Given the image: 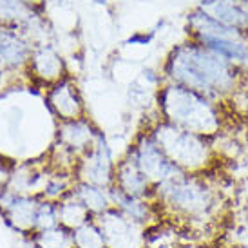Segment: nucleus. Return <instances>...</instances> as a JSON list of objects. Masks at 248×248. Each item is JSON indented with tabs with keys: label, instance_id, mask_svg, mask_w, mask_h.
I'll return each instance as SVG.
<instances>
[{
	"label": "nucleus",
	"instance_id": "nucleus-1",
	"mask_svg": "<svg viewBox=\"0 0 248 248\" xmlns=\"http://www.w3.org/2000/svg\"><path fill=\"white\" fill-rule=\"evenodd\" d=\"M163 80L179 83L223 104L241 89L243 69L214 55L212 51L188 40L170 49L163 62Z\"/></svg>",
	"mask_w": 248,
	"mask_h": 248
},
{
	"label": "nucleus",
	"instance_id": "nucleus-2",
	"mask_svg": "<svg viewBox=\"0 0 248 248\" xmlns=\"http://www.w3.org/2000/svg\"><path fill=\"white\" fill-rule=\"evenodd\" d=\"M205 174H183L154 186L152 201L163 219L207 223L219 212L221 190Z\"/></svg>",
	"mask_w": 248,
	"mask_h": 248
},
{
	"label": "nucleus",
	"instance_id": "nucleus-3",
	"mask_svg": "<svg viewBox=\"0 0 248 248\" xmlns=\"http://www.w3.org/2000/svg\"><path fill=\"white\" fill-rule=\"evenodd\" d=\"M156 104L161 120L214 140L225 132L227 118L221 104L179 83L165 82L158 89Z\"/></svg>",
	"mask_w": 248,
	"mask_h": 248
},
{
	"label": "nucleus",
	"instance_id": "nucleus-4",
	"mask_svg": "<svg viewBox=\"0 0 248 248\" xmlns=\"http://www.w3.org/2000/svg\"><path fill=\"white\" fill-rule=\"evenodd\" d=\"M152 138L186 174H205L216 169L217 152L210 138L181 129L159 118L151 129Z\"/></svg>",
	"mask_w": 248,
	"mask_h": 248
},
{
	"label": "nucleus",
	"instance_id": "nucleus-5",
	"mask_svg": "<svg viewBox=\"0 0 248 248\" xmlns=\"http://www.w3.org/2000/svg\"><path fill=\"white\" fill-rule=\"evenodd\" d=\"M127 154L134 159L138 169L151 179V183L154 186L163 183V181H169V179L179 178V176L186 174L156 143L151 131L140 132L134 145L127 151Z\"/></svg>",
	"mask_w": 248,
	"mask_h": 248
},
{
	"label": "nucleus",
	"instance_id": "nucleus-6",
	"mask_svg": "<svg viewBox=\"0 0 248 248\" xmlns=\"http://www.w3.org/2000/svg\"><path fill=\"white\" fill-rule=\"evenodd\" d=\"M114 170H116V163L112 161V154L109 147L105 145L104 136L100 134L96 143L78 158L73 174L78 181H87V183L109 188L114 183Z\"/></svg>",
	"mask_w": 248,
	"mask_h": 248
},
{
	"label": "nucleus",
	"instance_id": "nucleus-7",
	"mask_svg": "<svg viewBox=\"0 0 248 248\" xmlns=\"http://www.w3.org/2000/svg\"><path fill=\"white\" fill-rule=\"evenodd\" d=\"M94 219L104 232L107 248H141L145 245V228L125 217L114 207L96 216Z\"/></svg>",
	"mask_w": 248,
	"mask_h": 248
},
{
	"label": "nucleus",
	"instance_id": "nucleus-8",
	"mask_svg": "<svg viewBox=\"0 0 248 248\" xmlns=\"http://www.w3.org/2000/svg\"><path fill=\"white\" fill-rule=\"evenodd\" d=\"M47 107L62 122L83 116V100L69 78H62L53 85L47 94Z\"/></svg>",
	"mask_w": 248,
	"mask_h": 248
},
{
	"label": "nucleus",
	"instance_id": "nucleus-9",
	"mask_svg": "<svg viewBox=\"0 0 248 248\" xmlns=\"http://www.w3.org/2000/svg\"><path fill=\"white\" fill-rule=\"evenodd\" d=\"M114 186H118L122 192L134 196V198H143L151 200L154 198V185L151 179L147 178L138 165L134 163V159L125 154L124 159L116 161V170H114Z\"/></svg>",
	"mask_w": 248,
	"mask_h": 248
},
{
	"label": "nucleus",
	"instance_id": "nucleus-10",
	"mask_svg": "<svg viewBox=\"0 0 248 248\" xmlns=\"http://www.w3.org/2000/svg\"><path fill=\"white\" fill-rule=\"evenodd\" d=\"M190 40L212 51L239 69H248V40L239 38H221V36H190Z\"/></svg>",
	"mask_w": 248,
	"mask_h": 248
},
{
	"label": "nucleus",
	"instance_id": "nucleus-11",
	"mask_svg": "<svg viewBox=\"0 0 248 248\" xmlns=\"http://www.w3.org/2000/svg\"><path fill=\"white\" fill-rule=\"evenodd\" d=\"M198 7L216 20L248 33V7L241 0H201Z\"/></svg>",
	"mask_w": 248,
	"mask_h": 248
},
{
	"label": "nucleus",
	"instance_id": "nucleus-12",
	"mask_svg": "<svg viewBox=\"0 0 248 248\" xmlns=\"http://www.w3.org/2000/svg\"><path fill=\"white\" fill-rule=\"evenodd\" d=\"M71 194L76 200L82 203L83 207L87 208L94 217L104 214L105 210H109L112 207L110 203V194L107 186H100L94 183H87V181H78L75 179Z\"/></svg>",
	"mask_w": 248,
	"mask_h": 248
},
{
	"label": "nucleus",
	"instance_id": "nucleus-13",
	"mask_svg": "<svg viewBox=\"0 0 248 248\" xmlns=\"http://www.w3.org/2000/svg\"><path fill=\"white\" fill-rule=\"evenodd\" d=\"M94 216L83 207L80 201L76 200L73 194H67L63 200L58 201V219L63 227L76 230L78 227H82L83 223H87L93 219Z\"/></svg>",
	"mask_w": 248,
	"mask_h": 248
},
{
	"label": "nucleus",
	"instance_id": "nucleus-14",
	"mask_svg": "<svg viewBox=\"0 0 248 248\" xmlns=\"http://www.w3.org/2000/svg\"><path fill=\"white\" fill-rule=\"evenodd\" d=\"M35 247L36 248H73L75 237L73 230L58 223L55 227L35 232Z\"/></svg>",
	"mask_w": 248,
	"mask_h": 248
},
{
	"label": "nucleus",
	"instance_id": "nucleus-15",
	"mask_svg": "<svg viewBox=\"0 0 248 248\" xmlns=\"http://www.w3.org/2000/svg\"><path fill=\"white\" fill-rule=\"evenodd\" d=\"M73 237L76 248H107L104 232L94 217L73 230Z\"/></svg>",
	"mask_w": 248,
	"mask_h": 248
},
{
	"label": "nucleus",
	"instance_id": "nucleus-16",
	"mask_svg": "<svg viewBox=\"0 0 248 248\" xmlns=\"http://www.w3.org/2000/svg\"><path fill=\"white\" fill-rule=\"evenodd\" d=\"M152 38H154V31H149V33H132L125 44L127 46H147V44H151Z\"/></svg>",
	"mask_w": 248,
	"mask_h": 248
},
{
	"label": "nucleus",
	"instance_id": "nucleus-17",
	"mask_svg": "<svg viewBox=\"0 0 248 248\" xmlns=\"http://www.w3.org/2000/svg\"><path fill=\"white\" fill-rule=\"evenodd\" d=\"M94 4H98V6H105L107 4V0H93Z\"/></svg>",
	"mask_w": 248,
	"mask_h": 248
},
{
	"label": "nucleus",
	"instance_id": "nucleus-18",
	"mask_svg": "<svg viewBox=\"0 0 248 248\" xmlns=\"http://www.w3.org/2000/svg\"><path fill=\"white\" fill-rule=\"evenodd\" d=\"M141 248H152V247H149V245H143V247H141Z\"/></svg>",
	"mask_w": 248,
	"mask_h": 248
},
{
	"label": "nucleus",
	"instance_id": "nucleus-19",
	"mask_svg": "<svg viewBox=\"0 0 248 248\" xmlns=\"http://www.w3.org/2000/svg\"><path fill=\"white\" fill-rule=\"evenodd\" d=\"M73 248H76V247H73Z\"/></svg>",
	"mask_w": 248,
	"mask_h": 248
}]
</instances>
